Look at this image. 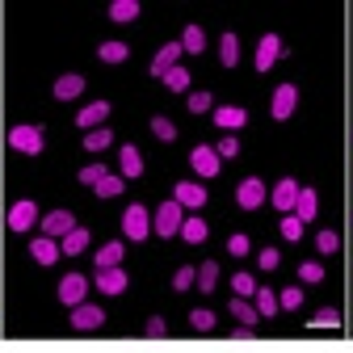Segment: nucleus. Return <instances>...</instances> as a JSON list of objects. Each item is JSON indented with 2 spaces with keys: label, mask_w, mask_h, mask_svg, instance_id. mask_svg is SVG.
<instances>
[{
  "label": "nucleus",
  "mask_w": 353,
  "mask_h": 353,
  "mask_svg": "<svg viewBox=\"0 0 353 353\" xmlns=\"http://www.w3.org/2000/svg\"><path fill=\"white\" fill-rule=\"evenodd\" d=\"M122 236H126V240H148V236H152V214H148V206L130 202V206L122 210Z\"/></svg>",
  "instance_id": "obj_1"
},
{
  "label": "nucleus",
  "mask_w": 353,
  "mask_h": 353,
  "mask_svg": "<svg viewBox=\"0 0 353 353\" xmlns=\"http://www.w3.org/2000/svg\"><path fill=\"white\" fill-rule=\"evenodd\" d=\"M181 219H185V206L172 198V202H160V206H156V223H152V228H156V236L168 240V236L181 232Z\"/></svg>",
  "instance_id": "obj_2"
},
{
  "label": "nucleus",
  "mask_w": 353,
  "mask_h": 353,
  "mask_svg": "<svg viewBox=\"0 0 353 353\" xmlns=\"http://www.w3.org/2000/svg\"><path fill=\"white\" fill-rule=\"evenodd\" d=\"M9 143H13L21 156H38V152H42V126H13V130H9Z\"/></svg>",
  "instance_id": "obj_3"
},
{
  "label": "nucleus",
  "mask_w": 353,
  "mask_h": 353,
  "mask_svg": "<svg viewBox=\"0 0 353 353\" xmlns=\"http://www.w3.org/2000/svg\"><path fill=\"white\" fill-rule=\"evenodd\" d=\"M236 202H240V210H261L265 206V181L261 176H244L240 190H236Z\"/></svg>",
  "instance_id": "obj_4"
},
{
  "label": "nucleus",
  "mask_w": 353,
  "mask_h": 353,
  "mask_svg": "<svg viewBox=\"0 0 353 353\" xmlns=\"http://www.w3.org/2000/svg\"><path fill=\"white\" fill-rule=\"evenodd\" d=\"M105 324V312L101 307H93V303H76L72 307V328L76 332H93V328H101Z\"/></svg>",
  "instance_id": "obj_5"
},
{
  "label": "nucleus",
  "mask_w": 353,
  "mask_h": 353,
  "mask_svg": "<svg viewBox=\"0 0 353 353\" xmlns=\"http://www.w3.org/2000/svg\"><path fill=\"white\" fill-rule=\"evenodd\" d=\"M219 164H223V160H219V152H214L210 143H198V148L190 152V168H194L198 176H219Z\"/></svg>",
  "instance_id": "obj_6"
},
{
  "label": "nucleus",
  "mask_w": 353,
  "mask_h": 353,
  "mask_svg": "<svg viewBox=\"0 0 353 353\" xmlns=\"http://www.w3.org/2000/svg\"><path fill=\"white\" fill-rule=\"evenodd\" d=\"M294 110H299V88H294V84H278V88H274V105H270V114H274L278 122H286Z\"/></svg>",
  "instance_id": "obj_7"
},
{
  "label": "nucleus",
  "mask_w": 353,
  "mask_h": 353,
  "mask_svg": "<svg viewBox=\"0 0 353 353\" xmlns=\"http://www.w3.org/2000/svg\"><path fill=\"white\" fill-rule=\"evenodd\" d=\"M278 59H282V38H278V34H265V38L256 42V59H252L256 72H270Z\"/></svg>",
  "instance_id": "obj_8"
},
{
  "label": "nucleus",
  "mask_w": 353,
  "mask_h": 353,
  "mask_svg": "<svg viewBox=\"0 0 353 353\" xmlns=\"http://www.w3.org/2000/svg\"><path fill=\"white\" fill-rule=\"evenodd\" d=\"M34 223H38V206H34L30 198L13 202V210H9V228H13V232H30Z\"/></svg>",
  "instance_id": "obj_9"
},
{
  "label": "nucleus",
  "mask_w": 353,
  "mask_h": 353,
  "mask_svg": "<svg viewBox=\"0 0 353 353\" xmlns=\"http://www.w3.org/2000/svg\"><path fill=\"white\" fill-rule=\"evenodd\" d=\"M72 228H76L72 210H51L47 219H42V236H51V240H63V236H68Z\"/></svg>",
  "instance_id": "obj_10"
},
{
  "label": "nucleus",
  "mask_w": 353,
  "mask_h": 353,
  "mask_svg": "<svg viewBox=\"0 0 353 353\" xmlns=\"http://www.w3.org/2000/svg\"><path fill=\"white\" fill-rule=\"evenodd\" d=\"M84 294H88V278H84V274H68V278L59 282V303L76 307V303H84Z\"/></svg>",
  "instance_id": "obj_11"
},
{
  "label": "nucleus",
  "mask_w": 353,
  "mask_h": 353,
  "mask_svg": "<svg viewBox=\"0 0 353 353\" xmlns=\"http://www.w3.org/2000/svg\"><path fill=\"white\" fill-rule=\"evenodd\" d=\"M176 59H181V42H164V47L156 51V59H152V76H168L172 68H176Z\"/></svg>",
  "instance_id": "obj_12"
},
{
  "label": "nucleus",
  "mask_w": 353,
  "mask_h": 353,
  "mask_svg": "<svg viewBox=\"0 0 353 353\" xmlns=\"http://www.w3.org/2000/svg\"><path fill=\"white\" fill-rule=\"evenodd\" d=\"M105 118H110V101H88V105L76 114V126H80V130H97Z\"/></svg>",
  "instance_id": "obj_13"
},
{
  "label": "nucleus",
  "mask_w": 353,
  "mask_h": 353,
  "mask_svg": "<svg viewBox=\"0 0 353 353\" xmlns=\"http://www.w3.org/2000/svg\"><path fill=\"white\" fill-rule=\"evenodd\" d=\"M172 198L181 202L185 210H198V206H206V185H198V181H181L172 190Z\"/></svg>",
  "instance_id": "obj_14"
},
{
  "label": "nucleus",
  "mask_w": 353,
  "mask_h": 353,
  "mask_svg": "<svg viewBox=\"0 0 353 353\" xmlns=\"http://www.w3.org/2000/svg\"><path fill=\"white\" fill-rule=\"evenodd\" d=\"M270 202L278 210H294V202H299V181L294 176H282V181L274 185V194H270Z\"/></svg>",
  "instance_id": "obj_15"
},
{
  "label": "nucleus",
  "mask_w": 353,
  "mask_h": 353,
  "mask_svg": "<svg viewBox=\"0 0 353 353\" xmlns=\"http://www.w3.org/2000/svg\"><path fill=\"white\" fill-rule=\"evenodd\" d=\"M59 240H51V236H38V240H30V256L38 261V265H55L59 261Z\"/></svg>",
  "instance_id": "obj_16"
},
{
  "label": "nucleus",
  "mask_w": 353,
  "mask_h": 353,
  "mask_svg": "<svg viewBox=\"0 0 353 353\" xmlns=\"http://www.w3.org/2000/svg\"><path fill=\"white\" fill-rule=\"evenodd\" d=\"M97 290H101V294H122V290H126V274L118 270V265L97 270Z\"/></svg>",
  "instance_id": "obj_17"
},
{
  "label": "nucleus",
  "mask_w": 353,
  "mask_h": 353,
  "mask_svg": "<svg viewBox=\"0 0 353 353\" xmlns=\"http://www.w3.org/2000/svg\"><path fill=\"white\" fill-rule=\"evenodd\" d=\"M248 122V110H240V105H223V110H214V126L219 130H240Z\"/></svg>",
  "instance_id": "obj_18"
},
{
  "label": "nucleus",
  "mask_w": 353,
  "mask_h": 353,
  "mask_svg": "<svg viewBox=\"0 0 353 353\" xmlns=\"http://www.w3.org/2000/svg\"><path fill=\"white\" fill-rule=\"evenodd\" d=\"M118 168H122V176H130V181H135V176H143V156H139V148H122L118 152Z\"/></svg>",
  "instance_id": "obj_19"
},
{
  "label": "nucleus",
  "mask_w": 353,
  "mask_h": 353,
  "mask_svg": "<svg viewBox=\"0 0 353 353\" xmlns=\"http://www.w3.org/2000/svg\"><path fill=\"white\" fill-rule=\"evenodd\" d=\"M80 93H84V76L68 72V76L55 80V101H72V97H80Z\"/></svg>",
  "instance_id": "obj_20"
},
{
  "label": "nucleus",
  "mask_w": 353,
  "mask_h": 353,
  "mask_svg": "<svg viewBox=\"0 0 353 353\" xmlns=\"http://www.w3.org/2000/svg\"><path fill=\"white\" fill-rule=\"evenodd\" d=\"M219 63H223V68H236V63H240V38H236L232 30L219 38Z\"/></svg>",
  "instance_id": "obj_21"
},
{
  "label": "nucleus",
  "mask_w": 353,
  "mask_h": 353,
  "mask_svg": "<svg viewBox=\"0 0 353 353\" xmlns=\"http://www.w3.org/2000/svg\"><path fill=\"white\" fill-rule=\"evenodd\" d=\"M176 236H181L185 244H202V240L210 236V228H206V223H202V219L194 214V219H181V232H176Z\"/></svg>",
  "instance_id": "obj_22"
},
{
  "label": "nucleus",
  "mask_w": 353,
  "mask_h": 353,
  "mask_svg": "<svg viewBox=\"0 0 353 353\" xmlns=\"http://www.w3.org/2000/svg\"><path fill=\"white\" fill-rule=\"evenodd\" d=\"M97 59H101V63H126V59H130V47H126V42H101V47H97Z\"/></svg>",
  "instance_id": "obj_23"
},
{
  "label": "nucleus",
  "mask_w": 353,
  "mask_h": 353,
  "mask_svg": "<svg viewBox=\"0 0 353 353\" xmlns=\"http://www.w3.org/2000/svg\"><path fill=\"white\" fill-rule=\"evenodd\" d=\"M228 312H232V316H236L240 324H248V328H256V316H261V312H256V307H252L248 299H240V294H236V299H232V307H228Z\"/></svg>",
  "instance_id": "obj_24"
},
{
  "label": "nucleus",
  "mask_w": 353,
  "mask_h": 353,
  "mask_svg": "<svg viewBox=\"0 0 353 353\" xmlns=\"http://www.w3.org/2000/svg\"><path fill=\"white\" fill-rule=\"evenodd\" d=\"M68 256H80L84 248H88V228H72L68 236H63V244H59Z\"/></svg>",
  "instance_id": "obj_25"
},
{
  "label": "nucleus",
  "mask_w": 353,
  "mask_h": 353,
  "mask_svg": "<svg viewBox=\"0 0 353 353\" xmlns=\"http://www.w3.org/2000/svg\"><path fill=\"white\" fill-rule=\"evenodd\" d=\"M316 206H320V198H316V190H299V202H294V214L303 219H316Z\"/></svg>",
  "instance_id": "obj_26"
},
{
  "label": "nucleus",
  "mask_w": 353,
  "mask_h": 353,
  "mask_svg": "<svg viewBox=\"0 0 353 353\" xmlns=\"http://www.w3.org/2000/svg\"><path fill=\"white\" fill-rule=\"evenodd\" d=\"M202 47H206V34H202V26H185V34H181V51H190V55H202Z\"/></svg>",
  "instance_id": "obj_27"
},
{
  "label": "nucleus",
  "mask_w": 353,
  "mask_h": 353,
  "mask_svg": "<svg viewBox=\"0 0 353 353\" xmlns=\"http://www.w3.org/2000/svg\"><path fill=\"white\" fill-rule=\"evenodd\" d=\"M122 185H126V176H110V172H105L93 190H97V198H118V194H122Z\"/></svg>",
  "instance_id": "obj_28"
},
{
  "label": "nucleus",
  "mask_w": 353,
  "mask_h": 353,
  "mask_svg": "<svg viewBox=\"0 0 353 353\" xmlns=\"http://www.w3.org/2000/svg\"><path fill=\"white\" fill-rule=\"evenodd\" d=\"M110 143H114V135H110L105 126H97V130H84V148H88V152H101V148H110Z\"/></svg>",
  "instance_id": "obj_29"
},
{
  "label": "nucleus",
  "mask_w": 353,
  "mask_h": 353,
  "mask_svg": "<svg viewBox=\"0 0 353 353\" xmlns=\"http://www.w3.org/2000/svg\"><path fill=\"white\" fill-rule=\"evenodd\" d=\"M110 17H114V21H135V17H139V5H135V0H114V5H110Z\"/></svg>",
  "instance_id": "obj_30"
},
{
  "label": "nucleus",
  "mask_w": 353,
  "mask_h": 353,
  "mask_svg": "<svg viewBox=\"0 0 353 353\" xmlns=\"http://www.w3.org/2000/svg\"><path fill=\"white\" fill-rule=\"evenodd\" d=\"M214 286H219V265H214V261H206L202 270H198V290H202V294H210Z\"/></svg>",
  "instance_id": "obj_31"
},
{
  "label": "nucleus",
  "mask_w": 353,
  "mask_h": 353,
  "mask_svg": "<svg viewBox=\"0 0 353 353\" xmlns=\"http://www.w3.org/2000/svg\"><path fill=\"white\" fill-rule=\"evenodd\" d=\"M122 248H126L122 240H118V244H105V248H97V270H110V265H118V261H122Z\"/></svg>",
  "instance_id": "obj_32"
},
{
  "label": "nucleus",
  "mask_w": 353,
  "mask_h": 353,
  "mask_svg": "<svg viewBox=\"0 0 353 353\" xmlns=\"http://www.w3.org/2000/svg\"><path fill=\"white\" fill-rule=\"evenodd\" d=\"M164 84L172 88V93H185V88H190V72H185L181 63H176V68H172V72L164 76Z\"/></svg>",
  "instance_id": "obj_33"
},
{
  "label": "nucleus",
  "mask_w": 353,
  "mask_h": 353,
  "mask_svg": "<svg viewBox=\"0 0 353 353\" xmlns=\"http://www.w3.org/2000/svg\"><path fill=\"white\" fill-rule=\"evenodd\" d=\"M278 307H282V312H299V307H303V290L299 286H286L278 294Z\"/></svg>",
  "instance_id": "obj_34"
},
{
  "label": "nucleus",
  "mask_w": 353,
  "mask_h": 353,
  "mask_svg": "<svg viewBox=\"0 0 353 353\" xmlns=\"http://www.w3.org/2000/svg\"><path fill=\"white\" fill-rule=\"evenodd\" d=\"M190 328H194V332H210V328H214V312H206V307L190 312Z\"/></svg>",
  "instance_id": "obj_35"
},
{
  "label": "nucleus",
  "mask_w": 353,
  "mask_h": 353,
  "mask_svg": "<svg viewBox=\"0 0 353 353\" xmlns=\"http://www.w3.org/2000/svg\"><path fill=\"white\" fill-rule=\"evenodd\" d=\"M152 135H156L160 143H172V139H176V126H172L168 118H152Z\"/></svg>",
  "instance_id": "obj_36"
},
{
  "label": "nucleus",
  "mask_w": 353,
  "mask_h": 353,
  "mask_svg": "<svg viewBox=\"0 0 353 353\" xmlns=\"http://www.w3.org/2000/svg\"><path fill=\"white\" fill-rule=\"evenodd\" d=\"M256 312L261 316H278V294L274 290H256Z\"/></svg>",
  "instance_id": "obj_37"
},
{
  "label": "nucleus",
  "mask_w": 353,
  "mask_h": 353,
  "mask_svg": "<svg viewBox=\"0 0 353 353\" xmlns=\"http://www.w3.org/2000/svg\"><path fill=\"white\" fill-rule=\"evenodd\" d=\"M105 172H110L105 164H84V168H80L76 176H80V185H97V181H101V176H105Z\"/></svg>",
  "instance_id": "obj_38"
},
{
  "label": "nucleus",
  "mask_w": 353,
  "mask_h": 353,
  "mask_svg": "<svg viewBox=\"0 0 353 353\" xmlns=\"http://www.w3.org/2000/svg\"><path fill=\"white\" fill-rule=\"evenodd\" d=\"M198 282V270H190V265H181V270L172 274V290H190Z\"/></svg>",
  "instance_id": "obj_39"
},
{
  "label": "nucleus",
  "mask_w": 353,
  "mask_h": 353,
  "mask_svg": "<svg viewBox=\"0 0 353 353\" xmlns=\"http://www.w3.org/2000/svg\"><path fill=\"white\" fill-rule=\"evenodd\" d=\"M299 278H303V282H324V265H320V261H303V265H299Z\"/></svg>",
  "instance_id": "obj_40"
},
{
  "label": "nucleus",
  "mask_w": 353,
  "mask_h": 353,
  "mask_svg": "<svg viewBox=\"0 0 353 353\" xmlns=\"http://www.w3.org/2000/svg\"><path fill=\"white\" fill-rule=\"evenodd\" d=\"M214 152H219V160H236L240 156V139L236 135H223V143H214Z\"/></svg>",
  "instance_id": "obj_41"
},
{
  "label": "nucleus",
  "mask_w": 353,
  "mask_h": 353,
  "mask_svg": "<svg viewBox=\"0 0 353 353\" xmlns=\"http://www.w3.org/2000/svg\"><path fill=\"white\" fill-rule=\"evenodd\" d=\"M316 248H320L324 256H332V252L341 248V236H336V232H320V236H316Z\"/></svg>",
  "instance_id": "obj_42"
},
{
  "label": "nucleus",
  "mask_w": 353,
  "mask_h": 353,
  "mask_svg": "<svg viewBox=\"0 0 353 353\" xmlns=\"http://www.w3.org/2000/svg\"><path fill=\"white\" fill-rule=\"evenodd\" d=\"M232 286H236V294H240V299L256 294V278H252V274H236V278H232Z\"/></svg>",
  "instance_id": "obj_43"
},
{
  "label": "nucleus",
  "mask_w": 353,
  "mask_h": 353,
  "mask_svg": "<svg viewBox=\"0 0 353 353\" xmlns=\"http://www.w3.org/2000/svg\"><path fill=\"white\" fill-rule=\"evenodd\" d=\"M282 236H286V240H303V219H299V214H286V219H282Z\"/></svg>",
  "instance_id": "obj_44"
},
{
  "label": "nucleus",
  "mask_w": 353,
  "mask_h": 353,
  "mask_svg": "<svg viewBox=\"0 0 353 353\" xmlns=\"http://www.w3.org/2000/svg\"><path fill=\"white\" fill-rule=\"evenodd\" d=\"M248 248H252V240H248L244 232H236V236L228 240V252H232V256H248Z\"/></svg>",
  "instance_id": "obj_45"
},
{
  "label": "nucleus",
  "mask_w": 353,
  "mask_h": 353,
  "mask_svg": "<svg viewBox=\"0 0 353 353\" xmlns=\"http://www.w3.org/2000/svg\"><path fill=\"white\" fill-rule=\"evenodd\" d=\"M312 328H341V316H336L332 307H328V312H320V316L312 320Z\"/></svg>",
  "instance_id": "obj_46"
},
{
  "label": "nucleus",
  "mask_w": 353,
  "mask_h": 353,
  "mask_svg": "<svg viewBox=\"0 0 353 353\" xmlns=\"http://www.w3.org/2000/svg\"><path fill=\"white\" fill-rule=\"evenodd\" d=\"M210 105H214L210 93H190V114H202V110H210Z\"/></svg>",
  "instance_id": "obj_47"
},
{
  "label": "nucleus",
  "mask_w": 353,
  "mask_h": 353,
  "mask_svg": "<svg viewBox=\"0 0 353 353\" xmlns=\"http://www.w3.org/2000/svg\"><path fill=\"white\" fill-rule=\"evenodd\" d=\"M256 261H261V270H278L282 252H278V248H261V256H256Z\"/></svg>",
  "instance_id": "obj_48"
},
{
  "label": "nucleus",
  "mask_w": 353,
  "mask_h": 353,
  "mask_svg": "<svg viewBox=\"0 0 353 353\" xmlns=\"http://www.w3.org/2000/svg\"><path fill=\"white\" fill-rule=\"evenodd\" d=\"M164 332H168V324H164L160 316H152V320H148V336H164Z\"/></svg>",
  "instance_id": "obj_49"
}]
</instances>
